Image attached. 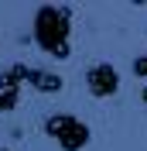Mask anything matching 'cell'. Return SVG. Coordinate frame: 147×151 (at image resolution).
<instances>
[{"label": "cell", "instance_id": "cell-3", "mask_svg": "<svg viewBox=\"0 0 147 151\" xmlns=\"http://www.w3.org/2000/svg\"><path fill=\"white\" fill-rule=\"evenodd\" d=\"M86 86H89V93L96 96V100L116 96L120 93V72H116V65H110V62H92V65L86 69Z\"/></svg>", "mask_w": 147, "mask_h": 151}, {"label": "cell", "instance_id": "cell-5", "mask_svg": "<svg viewBox=\"0 0 147 151\" xmlns=\"http://www.w3.org/2000/svg\"><path fill=\"white\" fill-rule=\"evenodd\" d=\"M28 86L38 89V93H45V96H51V93H62L65 79L55 72V69H34V65H28Z\"/></svg>", "mask_w": 147, "mask_h": 151}, {"label": "cell", "instance_id": "cell-1", "mask_svg": "<svg viewBox=\"0 0 147 151\" xmlns=\"http://www.w3.org/2000/svg\"><path fill=\"white\" fill-rule=\"evenodd\" d=\"M69 31H72V7H69V4H41V7L34 10L31 38L38 41L41 52H48V55L58 58V62H65V58L72 55Z\"/></svg>", "mask_w": 147, "mask_h": 151}, {"label": "cell", "instance_id": "cell-2", "mask_svg": "<svg viewBox=\"0 0 147 151\" xmlns=\"http://www.w3.org/2000/svg\"><path fill=\"white\" fill-rule=\"evenodd\" d=\"M45 134L62 144V151H82L92 137L89 124L82 117H75V113H51V117H45Z\"/></svg>", "mask_w": 147, "mask_h": 151}, {"label": "cell", "instance_id": "cell-7", "mask_svg": "<svg viewBox=\"0 0 147 151\" xmlns=\"http://www.w3.org/2000/svg\"><path fill=\"white\" fill-rule=\"evenodd\" d=\"M140 103H147V86H144V89H140Z\"/></svg>", "mask_w": 147, "mask_h": 151}, {"label": "cell", "instance_id": "cell-8", "mask_svg": "<svg viewBox=\"0 0 147 151\" xmlns=\"http://www.w3.org/2000/svg\"><path fill=\"white\" fill-rule=\"evenodd\" d=\"M0 151H10V148H0Z\"/></svg>", "mask_w": 147, "mask_h": 151}, {"label": "cell", "instance_id": "cell-4", "mask_svg": "<svg viewBox=\"0 0 147 151\" xmlns=\"http://www.w3.org/2000/svg\"><path fill=\"white\" fill-rule=\"evenodd\" d=\"M21 83H28V65L14 62L0 72V113H10L21 103Z\"/></svg>", "mask_w": 147, "mask_h": 151}, {"label": "cell", "instance_id": "cell-6", "mask_svg": "<svg viewBox=\"0 0 147 151\" xmlns=\"http://www.w3.org/2000/svg\"><path fill=\"white\" fill-rule=\"evenodd\" d=\"M130 69H133V76H140V79H147V55H133V62H130Z\"/></svg>", "mask_w": 147, "mask_h": 151}]
</instances>
